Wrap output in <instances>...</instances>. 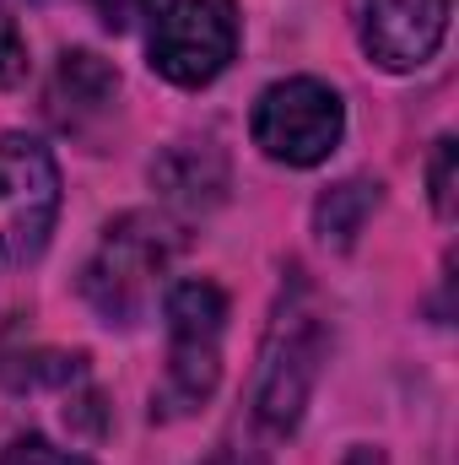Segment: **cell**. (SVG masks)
Masks as SVG:
<instances>
[{"mask_svg": "<svg viewBox=\"0 0 459 465\" xmlns=\"http://www.w3.org/2000/svg\"><path fill=\"white\" fill-rule=\"evenodd\" d=\"M325 351H330L325 303L303 282V271H292V282L276 298V314L259 347V384H254V411L270 433H292L303 422V406L325 373Z\"/></svg>", "mask_w": 459, "mask_h": 465, "instance_id": "1", "label": "cell"}, {"mask_svg": "<svg viewBox=\"0 0 459 465\" xmlns=\"http://www.w3.org/2000/svg\"><path fill=\"white\" fill-rule=\"evenodd\" d=\"M173 254V228L151 212H130L103 232L98 254L87 260L82 292L109 325H135L151 303V287Z\"/></svg>", "mask_w": 459, "mask_h": 465, "instance_id": "2", "label": "cell"}, {"mask_svg": "<svg viewBox=\"0 0 459 465\" xmlns=\"http://www.w3.org/2000/svg\"><path fill=\"white\" fill-rule=\"evenodd\" d=\"M222 331H228V298L217 282H179L168 292V379H162V411H195L211 401L222 379Z\"/></svg>", "mask_w": 459, "mask_h": 465, "instance_id": "3", "label": "cell"}, {"mask_svg": "<svg viewBox=\"0 0 459 465\" xmlns=\"http://www.w3.org/2000/svg\"><path fill=\"white\" fill-rule=\"evenodd\" d=\"M254 146L287 168H314L325 163L336 146H341L346 130V109L341 98L314 82V76H292V82H276L259 104H254Z\"/></svg>", "mask_w": 459, "mask_h": 465, "instance_id": "4", "label": "cell"}, {"mask_svg": "<svg viewBox=\"0 0 459 465\" xmlns=\"http://www.w3.org/2000/svg\"><path fill=\"white\" fill-rule=\"evenodd\" d=\"M60 217V168L27 135H0V265H27Z\"/></svg>", "mask_w": 459, "mask_h": 465, "instance_id": "5", "label": "cell"}, {"mask_svg": "<svg viewBox=\"0 0 459 465\" xmlns=\"http://www.w3.org/2000/svg\"><path fill=\"white\" fill-rule=\"evenodd\" d=\"M238 54V5L232 0H173L151 27V71L173 87L217 82Z\"/></svg>", "mask_w": 459, "mask_h": 465, "instance_id": "6", "label": "cell"}, {"mask_svg": "<svg viewBox=\"0 0 459 465\" xmlns=\"http://www.w3.org/2000/svg\"><path fill=\"white\" fill-rule=\"evenodd\" d=\"M356 38L384 71H416L449 33V0H351Z\"/></svg>", "mask_w": 459, "mask_h": 465, "instance_id": "7", "label": "cell"}, {"mask_svg": "<svg viewBox=\"0 0 459 465\" xmlns=\"http://www.w3.org/2000/svg\"><path fill=\"white\" fill-rule=\"evenodd\" d=\"M114 93H119L114 71H109L98 54L76 49V54L60 60V71H54V82H49V119L65 124V130H82L93 114H103V109L114 104Z\"/></svg>", "mask_w": 459, "mask_h": 465, "instance_id": "8", "label": "cell"}, {"mask_svg": "<svg viewBox=\"0 0 459 465\" xmlns=\"http://www.w3.org/2000/svg\"><path fill=\"white\" fill-rule=\"evenodd\" d=\"M378 201H384V190H378L373 179H346V184H336V190L319 195L314 228H319V238H325L330 249H351L356 232L367 228V217L378 212Z\"/></svg>", "mask_w": 459, "mask_h": 465, "instance_id": "9", "label": "cell"}, {"mask_svg": "<svg viewBox=\"0 0 459 465\" xmlns=\"http://www.w3.org/2000/svg\"><path fill=\"white\" fill-rule=\"evenodd\" d=\"M206 163H217V152H211V146H200V141H184V146H173V152L162 157L157 179L168 184V195L200 201V190H206V201H217V195H222V184H228V168H211V173H206Z\"/></svg>", "mask_w": 459, "mask_h": 465, "instance_id": "10", "label": "cell"}, {"mask_svg": "<svg viewBox=\"0 0 459 465\" xmlns=\"http://www.w3.org/2000/svg\"><path fill=\"white\" fill-rule=\"evenodd\" d=\"M427 184H433V212L449 223V217H454V135H444V141L433 146Z\"/></svg>", "mask_w": 459, "mask_h": 465, "instance_id": "11", "label": "cell"}, {"mask_svg": "<svg viewBox=\"0 0 459 465\" xmlns=\"http://www.w3.org/2000/svg\"><path fill=\"white\" fill-rule=\"evenodd\" d=\"M0 465H93V460H82V455H71V450L49 444L44 433H22V439L0 455Z\"/></svg>", "mask_w": 459, "mask_h": 465, "instance_id": "12", "label": "cell"}, {"mask_svg": "<svg viewBox=\"0 0 459 465\" xmlns=\"http://www.w3.org/2000/svg\"><path fill=\"white\" fill-rule=\"evenodd\" d=\"M16 82H27V38L0 11V87H16Z\"/></svg>", "mask_w": 459, "mask_h": 465, "instance_id": "13", "label": "cell"}, {"mask_svg": "<svg viewBox=\"0 0 459 465\" xmlns=\"http://www.w3.org/2000/svg\"><path fill=\"white\" fill-rule=\"evenodd\" d=\"M87 5H93V11H98V16L119 33V27H130L135 16H146V5H151V0H87Z\"/></svg>", "mask_w": 459, "mask_h": 465, "instance_id": "14", "label": "cell"}, {"mask_svg": "<svg viewBox=\"0 0 459 465\" xmlns=\"http://www.w3.org/2000/svg\"><path fill=\"white\" fill-rule=\"evenodd\" d=\"M206 465H265V460H254V455H243V450H222V455H211Z\"/></svg>", "mask_w": 459, "mask_h": 465, "instance_id": "15", "label": "cell"}]
</instances>
